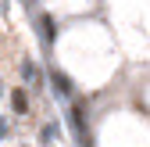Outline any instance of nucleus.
<instances>
[{
  "label": "nucleus",
  "mask_w": 150,
  "mask_h": 147,
  "mask_svg": "<svg viewBox=\"0 0 150 147\" xmlns=\"http://www.w3.org/2000/svg\"><path fill=\"white\" fill-rule=\"evenodd\" d=\"M40 32H43V40H47V43H54L57 29H54V18H50V14H43V18H40Z\"/></svg>",
  "instance_id": "3"
},
{
  "label": "nucleus",
  "mask_w": 150,
  "mask_h": 147,
  "mask_svg": "<svg viewBox=\"0 0 150 147\" xmlns=\"http://www.w3.org/2000/svg\"><path fill=\"white\" fill-rule=\"evenodd\" d=\"M4 136H7V122L0 118V140H4Z\"/></svg>",
  "instance_id": "7"
},
{
  "label": "nucleus",
  "mask_w": 150,
  "mask_h": 147,
  "mask_svg": "<svg viewBox=\"0 0 150 147\" xmlns=\"http://www.w3.org/2000/svg\"><path fill=\"white\" fill-rule=\"evenodd\" d=\"M68 118H71V129H75V136H79V147H89V136H86V118H82V104H71Z\"/></svg>",
  "instance_id": "1"
},
{
  "label": "nucleus",
  "mask_w": 150,
  "mask_h": 147,
  "mask_svg": "<svg viewBox=\"0 0 150 147\" xmlns=\"http://www.w3.org/2000/svg\"><path fill=\"white\" fill-rule=\"evenodd\" d=\"M11 108H14L18 115H25V108H29V97H25V90H14V93H11Z\"/></svg>",
  "instance_id": "4"
},
{
  "label": "nucleus",
  "mask_w": 150,
  "mask_h": 147,
  "mask_svg": "<svg viewBox=\"0 0 150 147\" xmlns=\"http://www.w3.org/2000/svg\"><path fill=\"white\" fill-rule=\"evenodd\" d=\"M50 83H54V93L71 97V79H68V76H61V72H50Z\"/></svg>",
  "instance_id": "2"
},
{
  "label": "nucleus",
  "mask_w": 150,
  "mask_h": 147,
  "mask_svg": "<svg viewBox=\"0 0 150 147\" xmlns=\"http://www.w3.org/2000/svg\"><path fill=\"white\" fill-rule=\"evenodd\" d=\"M54 136H57V126H43V140H47V143H50V140H54Z\"/></svg>",
  "instance_id": "6"
},
{
  "label": "nucleus",
  "mask_w": 150,
  "mask_h": 147,
  "mask_svg": "<svg viewBox=\"0 0 150 147\" xmlns=\"http://www.w3.org/2000/svg\"><path fill=\"white\" fill-rule=\"evenodd\" d=\"M0 11H7V0H0Z\"/></svg>",
  "instance_id": "8"
},
{
  "label": "nucleus",
  "mask_w": 150,
  "mask_h": 147,
  "mask_svg": "<svg viewBox=\"0 0 150 147\" xmlns=\"http://www.w3.org/2000/svg\"><path fill=\"white\" fill-rule=\"evenodd\" d=\"M36 76H40V72H36V65H32V61H25V65H22V79H25V83H32Z\"/></svg>",
  "instance_id": "5"
}]
</instances>
